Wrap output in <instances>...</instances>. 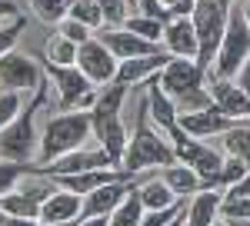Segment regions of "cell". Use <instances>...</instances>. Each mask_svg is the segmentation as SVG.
<instances>
[{
	"label": "cell",
	"instance_id": "16",
	"mask_svg": "<svg viewBox=\"0 0 250 226\" xmlns=\"http://www.w3.org/2000/svg\"><path fill=\"white\" fill-rule=\"evenodd\" d=\"M170 63V54H150V56H134V60H120V67H117V80L114 83H124V87H130V83H144V80H154L160 76V70Z\"/></svg>",
	"mask_w": 250,
	"mask_h": 226
},
{
	"label": "cell",
	"instance_id": "23",
	"mask_svg": "<svg viewBox=\"0 0 250 226\" xmlns=\"http://www.w3.org/2000/svg\"><path fill=\"white\" fill-rule=\"evenodd\" d=\"M43 54H47V63H57V67H77L80 43H74V40H67V37H60V34H54V37L47 40Z\"/></svg>",
	"mask_w": 250,
	"mask_h": 226
},
{
	"label": "cell",
	"instance_id": "31",
	"mask_svg": "<svg viewBox=\"0 0 250 226\" xmlns=\"http://www.w3.org/2000/svg\"><path fill=\"white\" fill-rule=\"evenodd\" d=\"M20 30H23V17H20V14L0 23V56H3V54H10V50L17 47Z\"/></svg>",
	"mask_w": 250,
	"mask_h": 226
},
{
	"label": "cell",
	"instance_id": "21",
	"mask_svg": "<svg viewBox=\"0 0 250 226\" xmlns=\"http://www.w3.org/2000/svg\"><path fill=\"white\" fill-rule=\"evenodd\" d=\"M137 193H140V203H144L147 213H154V209H170V207L180 203V196L164 183V176H160V180H147L144 187H137Z\"/></svg>",
	"mask_w": 250,
	"mask_h": 226
},
{
	"label": "cell",
	"instance_id": "45",
	"mask_svg": "<svg viewBox=\"0 0 250 226\" xmlns=\"http://www.w3.org/2000/svg\"><path fill=\"white\" fill-rule=\"evenodd\" d=\"M230 226H250V220H227Z\"/></svg>",
	"mask_w": 250,
	"mask_h": 226
},
{
	"label": "cell",
	"instance_id": "19",
	"mask_svg": "<svg viewBox=\"0 0 250 226\" xmlns=\"http://www.w3.org/2000/svg\"><path fill=\"white\" fill-rule=\"evenodd\" d=\"M224 196L227 193H217V189H200L187 207V226H213L217 223V213L224 207Z\"/></svg>",
	"mask_w": 250,
	"mask_h": 226
},
{
	"label": "cell",
	"instance_id": "37",
	"mask_svg": "<svg viewBox=\"0 0 250 226\" xmlns=\"http://www.w3.org/2000/svg\"><path fill=\"white\" fill-rule=\"evenodd\" d=\"M233 83H237V87H240V90H244V94L250 96V60L244 63V67H240V74L233 76Z\"/></svg>",
	"mask_w": 250,
	"mask_h": 226
},
{
	"label": "cell",
	"instance_id": "7",
	"mask_svg": "<svg viewBox=\"0 0 250 226\" xmlns=\"http://www.w3.org/2000/svg\"><path fill=\"white\" fill-rule=\"evenodd\" d=\"M47 74H50L54 83H57L60 103H63V110H67V113L83 110V107H94V103H97L94 83L83 76L80 67H57V63H47Z\"/></svg>",
	"mask_w": 250,
	"mask_h": 226
},
{
	"label": "cell",
	"instance_id": "20",
	"mask_svg": "<svg viewBox=\"0 0 250 226\" xmlns=\"http://www.w3.org/2000/svg\"><path fill=\"white\" fill-rule=\"evenodd\" d=\"M147 110H150V116H154L157 123L164 127V133H167V136H170V133L177 130L180 110H177V103H173L170 96L160 90V83H157V80H150V94H147Z\"/></svg>",
	"mask_w": 250,
	"mask_h": 226
},
{
	"label": "cell",
	"instance_id": "26",
	"mask_svg": "<svg viewBox=\"0 0 250 226\" xmlns=\"http://www.w3.org/2000/svg\"><path fill=\"white\" fill-rule=\"evenodd\" d=\"M164 20H157V17H147V14H134V17L127 20V30H134L137 37H144V40H154V43H164Z\"/></svg>",
	"mask_w": 250,
	"mask_h": 226
},
{
	"label": "cell",
	"instance_id": "9",
	"mask_svg": "<svg viewBox=\"0 0 250 226\" xmlns=\"http://www.w3.org/2000/svg\"><path fill=\"white\" fill-rule=\"evenodd\" d=\"M0 87L10 94H23V90H40V67L27 54H10L0 56Z\"/></svg>",
	"mask_w": 250,
	"mask_h": 226
},
{
	"label": "cell",
	"instance_id": "34",
	"mask_svg": "<svg viewBox=\"0 0 250 226\" xmlns=\"http://www.w3.org/2000/svg\"><path fill=\"white\" fill-rule=\"evenodd\" d=\"M224 220H250V196H224Z\"/></svg>",
	"mask_w": 250,
	"mask_h": 226
},
{
	"label": "cell",
	"instance_id": "11",
	"mask_svg": "<svg viewBox=\"0 0 250 226\" xmlns=\"http://www.w3.org/2000/svg\"><path fill=\"white\" fill-rule=\"evenodd\" d=\"M87 170H117V167L104 147H97V150L80 147V150L67 153L54 163H47V167H37V173H43V176H70V173H87Z\"/></svg>",
	"mask_w": 250,
	"mask_h": 226
},
{
	"label": "cell",
	"instance_id": "24",
	"mask_svg": "<svg viewBox=\"0 0 250 226\" xmlns=\"http://www.w3.org/2000/svg\"><path fill=\"white\" fill-rule=\"evenodd\" d=\"M144 223V203H140V193H130L120 207L110 213V226H140Z\"/></svg>",
	"mask_w": 250,
	"mask_h": 226
},
{
	"label": "cell",
	"instance_id": "43",
	"mask_svg": "<svg viewBox=\"0 0 250 226\" xmlns=\"http://www.w3.org/2000/svg\"><path fill=\"white\" fill-rule=\"evenodd\" d=\"M47 226H80V220H67V223H47Z\"/></svg>",
	"mask_w": 250,
	"mask_h": 226
},
{
	"label": "cell",
	"instance_id": "28",
	"mask_svg": "<svg viewBox=\"0 0 250 226\" xmlns=\"http://www.w3.org/2000/svg\"><path fill=\"white\" fill-rule=\"evenodd\" d=\"M70 17L87 23L90 30H100L104 27V14H100V0H74L70 7Z\"/></svg>",
	"mask_w": 250,
	"mask_h": 226
},
{
	"label": "cell",
	"instance_id": "10",
	"mask_svg": "<svg viewBox=\"0 0 250 226\" xmlns=\"http://www.w3.org/2000/svg\"><path fill=\"white\" fill-rule=\"evenodd\" d=\"M77 67L83 70V76H87L90 83H114L120 60L107 50V43H100V40L94 37V40H87V43H80Z\"/></svg>",
	"mask_w": 250,
	"mask_h": 226
},
{
	"label": "cell",
	"instance_id": "17",
	"mask_svg": "<svg viewBox=\"0 0 250 226\" xmlns=\"http://www.w3.org/2000/svg\"><path fill=\"white\" fill-rule=\"evenodd\" d=\"M207 90H210L213 103L227 113V116L240 120V123H247V120H250V96L244 94L233 80H210V87H207Z\"/></svg>",
	"mask_w": 250,
	"mask_h": 226
},
{
	"label": "cell",
	"instance_id": "22",
	"mask_svg": "<svg viewBox=\"0 0 250 226\" xmlns=\"http://www.w3.org/2000/svg\"><path fill=\"white\" fill-rule=\"evenodd\" d=\"M164 183L177 193V196H187V193H200L204 189V180H200V173L187 163H173V167L164 170Z\"/></svg>",
	"mask_w": 250,
	"mask_h": 226
},
{
	"label": "cell",
	"instance_id": "14",
	"mask_svg": "<svg viewBox=\"0 0 250 226\" xmlns=\"http://www.w3.org/2000/svg\"><path fill=\"white\" fill-rule=\"evenodd\" d=\"M134 183L130 180H120V183H107V187L94 189V193H87L83 196V209H80V216L83 220H90V216H110L130 193H134Z\"/></svg>",
	"mask_w": 250,
	"mask_h": 226
},
{
	"label": "cell",
	"instance_id": "44",
	"mask_svg": "<svg viewBox=\"0 0 250 226\" xmlns=\"http://www.w3.org/2000/svg\"><path fill=\"white\" fill-rule=\"evenodd\" d=\"M10 223V213H3V209H0V226H7Z\"/></svg>",
	"mask_w": 250,
	"mask_h": 226
},
{
	"label": "cell",
	"instance_id": "39",
	"mask_svg": "<svg viewBox=\"0 0 250 226\" xmlns=\"http://www.w3.org/2000/svg\"><path fill=\"white\" fill-rule=\"evenodd\" d=\"M10 17H17V7H14L10 0H0V23L10 20Z\"/></svg>",
	"mask_w": 250,
	"mask_h": 226
},
{
	"label": "cell",
	"instance_id": "50",
	"mask_svg": "<svg viewBox=\"0 0 250 226\" xmlns=\"http://www.w3.org/2000/svg\"><path fill=\"white\" fill-rule=\"evenodd\" d=\"M184 226H187V223H184Z\"/></svg>",
	"mask_w": 250,
	"mask_h": 226
},
{
	"label": "cell",
	"instance_id": "30",
	"mask_svg": "<svg viewBox=\"0 0 250 226\" xmlns=\"http://www.w3.org/2000/svg\"><path fill=\"white\" fill-rule=\"evenodd\" d=\"M100 14H104V27H127V20L134 17L127 0H100Z\"/></svg>",
	"mask_w": 250,
	"mask_h": 226
},
{
	"label": "cell",
	"instance_id": "38",
	"mask_svg": "<svg viewBox=\"0 0 250 226\" xmlns=\"http://www.w3.org/2000/svg\"><path fill=\"white\" fill-rule=\"evenodd\" d=\"M227 196H250V173L244 176V180H237V183L227 189Z\"/></svg>",
	"mask_w": 250,
	"mask_h": 226
},
{
	"label": "cell",
	"instance_id": "41",
	"mask_svg": "<svg viewBox=\"0 0 250 226\" xmlns=\"http://www.w3.org/2000/svg\"><path fill=\"white\" fill-rule=\"evenodd\" d=\"M7 226H40V220H20V216H10Z\"/></svg>",
	"mask_w": 250,
	"mask_h": 226
},
{
	"label": "cell",
	"instance_id": "42",
	"mask_svg": "<svg viewBox=\"0 0 250 226\" xmlns=\"http://www.w3.org/2000/svg\"><path fill=\"white\" fill-rule=\"evenodd\" d=\"M184 223H187V209H184V213H180L177 220H170V223H167V226H184Z\"/></svg>",
	"mask_w": 250,
	"mask_h": 226
},
{
	"label": "cell",
	"instance_id": "15",
	"mask_svg": "<svg viewBox=\"0 0 250 226\" xmlns=\"http://www.w3.org/2000/svg\"><path fill=\"white\" fill-rule=\"evenodd\" d=\"M164 47L170 56H200V40H197V27L190 17H170L164 27Z\"/></svg>",
	"mask_w": 250,
	"mask_h": 226
},
{
	"label": "cell",
	"instance_id": "3",
	"mask_svg": "<svg viewBox=\"0 0 250 226\" xmlns=\"http://www.w3.org/2000/svg\"><path fill=\"white\" fill-rule=\"evenodd\" d=\"M144 113H147V103H144ZM173 163H180L173 143H167L164 136H157L147 127V116H137V130L130 133V143H127V153H124V170L140 173L147 167H173Z\"/></svg>",
	"mask_w": 250,
	"mask_h": 226
},
{
	"label": "cell",
	"instance_id": "2",
	"mask_svg": "<svg viewBox=\"0 0 250 226\" xmlns=\"http://www.w3.org/2000/svg\"><path fill=\"white\" fill-rule=\"evenodd\" d=\"M247 60H250V23L244 17V3H233L224 40H220V50H217V60L210 67V76L213 80H233Z\"/></svg>",
	"mask_w": 250,
	"mask_h": 226
},
{
	"label": "cell",
	"instance_id": "12",
	"mask_svg": "<svg viewBox=\"0 0 250 226\" xmlns=\"http://www.w3.org/2000/svg\"><path fill=\"white\" fill-rule=\"evenodd\" d=\"M57 183H27V187L14 189L0 200V209L10 213V216H20V220H40V207L47 203L50 193H57Z\"/></svg>",
	"mask_w": 250,
	"mask_h": 226
},
{
	"label": "cell",
	"instance_id": "5",
	"mask_svg": "<svg viewBox=\"0 0 250 226\" xmlns=\"http://www.w3.org/2000/svg\"><path fill=\"white\" fill-rule=\"evenodd\" d=\"M170 140H173V150H177V160L200 173L204 189H217V176H220V167H224V156L213 150V147L197 143V136H187L180 127L170 133Z\"/></svg>",
	"mask_w": 250,
	"mask_h": 226
},
{
	"label": "cell",
	"instance_id": "29",
	"mask_svg": "<svg viewBox=\"0 0 250 226\" xmlns=\"http://www.w3.org/2000/svg\"><path fill=\"white\" fill-rule=\"evenodd\" d=\"M30 163H10V160H0V200L7 196V193H14V187L20 183V176L23 173H30Z\"/></svg>",
	"mask_w": 250,
	"mask_h": 226
},
{
	"label": "cell",
	"instance_id": "32",
	"mask_svg": "<svg viewBox=\"0 0 250 226\" xmlns=\"http://www.w3.org/2000/svg\"><path fill=\"white\" fill-rule=\"evenodd\" d=\"M57 34H60V37H67V40H74V43H87V40H94V30H90L87 23L74 20V17L60 20V23H57Z\"/></svg>",
	"mask_w": 250,
	"mask_h": 226
},
{
	"label": "cell",
	"instance_id": "13",
	"mask_svg": "<svg viewBox=\"0 0 250 226\" xmlns=\"http://www.w3.org/2000/svg\"><path fill=\"white\" fill-rule=\"evenodd\" d=\"M177 127L187 133V136H213V133H227L233 130L237 123H233V116L220 110L217 103L207 107V110H193V113H180V120H177Z\"/></svg>",
	"mask_w": 250,
	"mask_h": 226
},
{
	"label": "cell",
	"instance_id": "33",
	"mask_svg": "<svg viewBox=\"0 0 250 226\" xmlns=\"http://www.w3.org/2000/svg\"><path fill=\"white\" fill-rule=\"evenodd\" d=\"M23 110V103H20V94H10V90H3L0 94V130L7 127V123H14Z\"/></svg>",
	"mask_w": 250,
	"mask_h": 226
},
{
	"label": "cell",
	"instance_id": "27",
	"mask_svg": "<svg viewBox=\"0 0 250 226\" xmlns=\"http://www.w3.org/2000/svg\"><path fill=\"white\" fill-rule=\"evenodd\" d=\"M224 147H227V153L230 156H237V160H244L250 167V127H233V130L224 133Z\"/></svg>",
	"mask_w": 250,
	"mask_h": 226
},
{
	"label": "cell",
	"instance_id": "18",
	"mask_svg": "<svg viewBox=\"0 0 250 226\" xmlns=\"http://www.w3.org/2000/svg\"><path fill=\"white\" fill-rule=\"evenodd\" d=\"M80 209H83V196L70 193V189H57L47 196V203L40 207V223H67V220H77Z\"/></svg>",
	"mask_w": 250,
	"mask_h": 226
},
{
	"label": "cell",
	"instance_id": "40",
	"mask_svg": "<svg viewBox=\"0 0 250 226\" xmlns=\"http://www.w3.org/2000/svg\"><path fill=\"white\" fill-rule=\"evenodd\" d=\"M80 226H110L107 216H90V220H80Z\"/></svg>",
	"mask_w": 250,
	"mask_h": 226
},
{
	"label": "cell",
	"instance_id": "8",
	"mask_svg": "<svg viewBox=\"0 0 250 226\" xmlns=\"http://www.w3.org/2000/svg\"><path fill=\"white\" fill-rule=\"evenodd\" d=\"M94 37L100 40V43H107V50H110L117 60L150 56V54H160V50H164V43H154V40L137 37L134 30H127V27H100Z\"/></svg>",
	"mask_w": 250,
	"mask_h": 226
},
{
	"label": "cell",
	"instance_id": "25",
	"mask_svg": "<svg viewBox=\"0 0 250 226\" xmlns=\"http://www.w3.org/2000/svg\"><path fill=\"white\" fill-rule=\"evenodd\" d=\"M70 7H74V0H30V10H34L43 23H60V20H67L70 17Z\"/></svg>",
	"mask_w": 250,
	"mask_h": 226
},
{
	"label": "cell",
	"instance_id": "35",
	"mask_svg": "<svg viewBox=\"0 0 250 226\" xmlns=\"http://www.w3.org/2000/svg\"><path fill=\"white\" fill-rule=\"evenodd\" d=\"M164 0H137V7H140V14H147V17H157V20H170V10L167 7H160Z\"/></svg>",
	"mask_w": 250,
	"mask_h": 226
},
{
	"label": "cell",
	"instance_id": "1",
	"mask_svg": "<svg viewBox=\"0 0 250 226\" xmlns=\"http://www.w3.org/2000/svg\"><path fill=\"white\" fill-rule=\"evenodd\" d=\"M90 130H94V116L87 110L50 116L47 127H43V136H40V167H47V163H54L60 156L80 150L83 140L90 136Z\"/></svg>",
	"mask_w": 250,
	"mask_h": 226
},
{
	"label": "cell",
	"instance_id": "4",
	"mask_svg": "<svg viewBox=\"0 0 250 226\" xmlns=\"http://www.w3.org/2000/svg\"><path fill=\"white\" fill-rule=\"evenodd\" d=\"M37 147L40 143H37V130H34V107H23L17 120L0 130V160H10V163L40 160Z\"/></svg>",
	"mask_w": 250,
	"mask_h": 226
},
{
	"label": "cell",
	"instance_id": "49",
	"mask_svg": "<svg viewBox=\"0 0 250 226\" xmlns=\"http://www.w3.org/2000/svg\"><path fill=\"white\" fill-rule=\"evenodd\" d=\"M244 127H250V120H247V123H244Z\"/></svg>",
	"mask_w": 250,
	"mask_h": 226
},
{
	"label": "cell",
	"instance_id": "48",
	"mask_svg": "<svg viewBox=\"0 0 250 226\" xmlns=\"http://www.w3.org/2000/svg\"><path fill=\"white\" fill-rule=\"evenodd\" d=\"M164 3H167V10H170V7H173V3H177V0H164Z\"/></svg>",
	"mask_w": 250,
	"mask_h": 226
},
{
	"label": "cell",
	"instance_id": "6",
	"mask_svg": "<svg viewBox=\"0 0 250 226\" xmlns=\"http://www.w3.org/2000/svg\"><path fill=\"white\" fill-rule=\"evenodd\" d=\"M204 67L190 60V56H170V63L160 70L157 76V83H160V90L170 96L173 103H180L184 96H190L193 90H200L204 87Z\"/></svg>",
	"mask_w": 250,
	"mask_h": 226
},
{
	"label": "cell",
	"instance_id": "46",
	"mask_svg": "<svg viewBox=\"0 0 250 226\" xmlns=\"http://www.w3.org/2000/svg\"><path fill=\"white\" fill-rule=\"evenodd\" d=\"M244 17H247V23H250V0L244 3Z\"/></svg>",
	"mask_w": 250,
	"mask_h": 226
},
{
	"label": "cell",
	"instance_id": "36",
	"mask_svg": "<svg viewBox=\"0 0 250 226\" xmlns=\"http://www.w3.org/2000/svg\"><path fill=\"white\" fill-rule=\"evenodd\" d=\"M193 10H197V0H177L170 7V17H193Z\"/></svg>",
	"mask_w": 250,
	"mask_h": 226
},
{
	"label": "cell",
	"instance_id": "47",
	"mask_svg": "<svg viewBox=\"0 0 250 226\" xmlns=\"http://www.w3.org/2000/svg\"><path fill=\"white\" fill-rule=\"evenodd\" d=\"M213 226H230V223H227V220H217V223H213Z\"/></svg>",
	"mask_w": 250,
	"mask_h": 226
}]
</instances>
